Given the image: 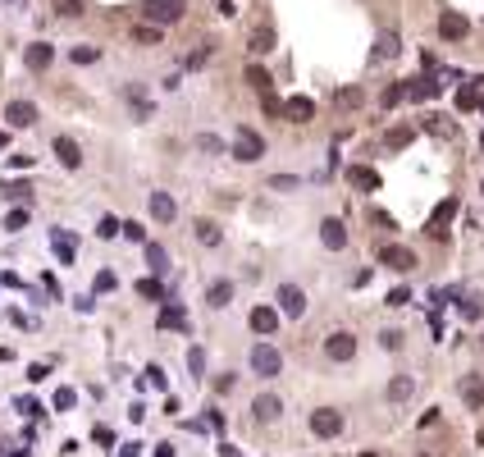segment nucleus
Here are the masks:
<instances>
[{
	"mask_svg": "<svg viewBox=\"0 0 484 457\" xmlns=\"http://www.w3.org/2000/svg\"><path fill=\"white\" fill-rule=\"evenodd\" d=\"M251 371L260 375V380H274L279 371H284V357H279L274 343H256L251 348Z\"/></svg>",
	"mask_w": 484,
	"mask_h": 457,
	"instance_id": "nucleus-1",
	"label": "nucleus"
},
{
	"mask_svg": "<svg viewBox=\"0 0 484 457\" xmlns=\"http://www.w3.org/2000/svg\"><path fill=\"white\" fill-rule=\"evenodd\" d=\"M183 9H188V0H142V14L151 18V23H179Z\"/></svg>",
	"mask_w": 484,
	"mask_h": 457,
	"instance_id": "nucleus-2",
	"label": "nucleus"
},
{
	"mask_svg": "<svg viewBox=\"0 0 484 457\" xmlns=\"http://www.w3.org/2000/svg\"><path fill=\"white\" fill-rule=\"evenodd\" d=\"M234 155L242 165H256L260 155H265V138H260L256 129H238V138H234Z\"/></svg>",
	"mask_w": 484,
	"mask_h": 457,
	"instance_id": "nucleus-3",
	"label": "nucleus"
},
{
	"mask_svg": "<svg viewBox=\"0 0 484 457\" xmlns=\"http://www.w3.org/2000/svg\"><path fill=\"white\" fill-rule=\"evenodd\" d=\"M466 32H471V18L461 14V9H443L439 14V37L443 42H461Z\"/></svg>",
	"mask_w": 484,
	"mask_h": 457,
	"instance_id": "nucleus-4",
	"label": "nucleus"
},
{
	"mask_svg": "<svg viewBox=\"0 0 484 457\" xmlns=\"http://www.w3.org/2000/svg\"><path fill=\"white\" fill-rule=\"evenodd\" d=\"M338 430H343V412H334V407H320V412H311V434H320V439H334Z\"/></svg>",
	"mask_w": 484,
	"mask_h": 457,
	"instance_id": "nucleus-5",
	"label": "nucleus"
},
{
	"mask_svg": "<svg viewBox=\"0 0 484 457\" xmlns=\"http://www.w3.org/2000/svg\"><path fill=\"white\" fill-rule=\"evenodd\" d=\"M380 261L389 270H398V275H406V270H416V251L411 247H402V242H389V247L380 251Z\"/></svg>",
	"mask_w": 484,
	"mask_h": 457,
	"instance_id": "nucleus-6",
	"label": "nucleus"
},
{
	"mask_svg": "<svg viewBox=\"0 0 484 457\" xmlns=\"http://www.w3.org/2000/svg\"><path fill=\"white\" fill-rule=\"evenodd\" d=\"M325 357H329V362H352V357H356V338L343 334V329H338V334H329V338H325Z\"/></svg>",
	"mask_w": 484,
	"mask_h": 457,
	"instance_id": "nucleus-7",
	"label": "nucleus"
},
{
	"mask_svg": "<svg viewBox=\"0 0 484 457\" xmlns=\"http://www.w3.org/2000/svg\"><path fill=\"white\" fill-rule=\"evenodd\" d=\"M452 215H457V197H448V201H439L434 206V215H430V238H448V225H452Z\"/></svg>",
	"mask_w": 484,
	"mask_h": 457,
	"instance_id": "nucleus-8",
	"label": "nucleus"
},
{
	"mask_svg": "<svg viewBox=\"0 0 484 457\" xmlns=\"http://www.w3.org/2000/svg\"><path fill=\"white\" fill-rule=\"evenodd\" d=\"M23 60H28V69H32V73H46V69L55 64V46H51V42H32V46L23 51Z\"/></svg>",
	"mask_w": 484,
	"mask_h": 457,
	"instance_id": "nucleus-9",
	"label": "nucleus"
},
{
	"mask_svg": "<svg viewBox=\"0 0 484 457\" xmlns=\"http://www.w3.org/2000/svg\"><path fill=\"white\" fill-rule=\"evenodd\" d=\"M279 311H284V316H302V311H306V293H302V288H297V284H279Z\"/></svg>",
	"mask_w": 484,
	"mask_h": 457,
	"instance_id": "nucleus-10",
	"label": "nucleus"
},
{
	"mask_svg": "<svg viewBox=\"0 0 484 457\" xmlns=\"http://www.w3.org/2000/svg\"><path fill=\"white\" fill-rule=\"evenodd\" d=\"M274 329H279V307H256L251 311V334L265 338V334H274Z\"/></svg>",
	"mask_w": 484,
	"mask_h": 457,
	"instance_id": "nucleus-11",
	"label": "nucleus"
},
{
	"mask_svg": "<svg viewBox=\"0 0 484 457\" xmlns=\"http://www.w3.org/2000/svg\"><path fill=\"white\" fill-rule=\"evenodd\" d=\"M320 242L329 251H343L347 247V225H343V220H325V225H320Z\"/></svg>",
	"mask_w": 484,
	"mask_h": 457,
	"instance_id": "nucleus-12",
	"label": "nucleus"
},
{
	"mask_svg": "<svg viewBox=\"0 0 484 457\" xmlns=\"http://www.w3.org/2000/svg\"><path fill=\"white\" fill-rule=\"evenodd\" d=\"M311 114H315V101H311V96H288V101H284V119L306 124Z\"/></svg>",
	"mask_w": 484,
	"mask_h": 457,
	"instance_id": "nucleus-13",
	"label": "nucleus"
},
{
	"mask_svg": "<svg viewBox=\"0 0 484 457\" xmlns=\"http://www.w3.org/2000/svg\"><path fill=\"white\" fill-rule=\"evenodd\" d=\"M151 215H156L160 225H174V215H179V201H174L169 192H151Z\"/></svg>",
	"mask_w": 484,
	"mask_h": 457,
	"instance_id": "nucleus-14",
	"label": "nucleus"
},
{
	"mask_svg": "<svg viewBox=\"0 0 484 457\" xmlns=\"http://www.w3.org/2000/svg\"><path fill=\"white\" fill-rule=\"evenodd\" d=\"M5 119L14 124V129H32V124H37V105H32V101H14V105L5 110Z\"/></svg>",
	"mask_w": 484,
	"mask_h": 457,
	"instance_id": "nucleus-15",
	"label": "nucleus"
},
{
	"mask_svg": "<svg viewBox=\"0 0 484 457\" xmlns=\"http://www.w3.org/2000/svg\"><path fill=\"white\" fill-rule=\"evenodd\" d=\"M347 183L361 188V192H375V188H380V174H375L370 165H352V170H347Z\"/></svg>",
	"mask_w": 484,
	"mask_h": 457,
	"instance_id": "nucleus-16",
	"label": "nucleus"
},
{
	"mask_svg": "<svg viewBox=\"0 0 484 457\" xmlns=\"http://www.w3.org/2000/svg\"><path fill=\"white\" fill-rule=\"evenodd\" d=\"M55 155H60L64 170H78V165H83V151H78V142H73V138H55Z\"/></svg>",
	"mask_w": 484,
	"mask_h": 457,
	"instance_id": "nucleus-17",
	"label": "nucleus"
},
{
	"mask_svg": "<svg viewBox=\"0 0 484 457\" xmlns=\"http://www.w3.org/2000/svg\"><path fill=\"white\" fill-rule=\"evenodd\" d=\"M461 398H466L471 412H480V407H484V384H480V375H461Z\"/></svg>",
	"mask_w": 484,
	"mask_h": 457,
	"instance_id": "nucleus-18",
	"label": "nucleus"
},
{
	"mask_svg": "<svg viewBox=\"0 0 484 457\" xmlns=\"http://www.w3.org/2000/svg\"><path fill=\"white\" fill-rule=\"evenodd\" d=\"M251 412H256V421H274V416L284 412V403H279L274 393H260L256 403H251Z\"/></svg>",
	"mask_w": 484,
	"mask_h": 457,
	"instance_id": "nucleus-19",
	"label": "nucleus"
},
{
	"mask_svg": "<svg viewBox=\"0 0 484 457\" xmlns=\"http://www.w3.org/2000/svg\"><path fill=\"white\" fill-rule=\"evenodd\" d=\"M234 302V284L229 279H215V284L206 288V307H229Z\"/></svg>",
	"mask_w": 484,
	"mask_h": 457,
	"instance_id": "nucleus-20",
	"label": "nucleus"
},
{
	"mask_svg": "<svg viewBox=\"0 0 484 457\" xmlns=\"http://www.w3.org/2000/svg\"><path fill=\"white\" fill-rule=\"evenodd\" d=\"M480 105H484V92H480V83H466V87L457 92V110L466 114V110H480Z\"/></svg>",
	"mask_w": 484,
	"mask_h": 457,
	"instance_id": "nucleus-21",
	"label": "nucleus"
},
{
	"mask_svg": "<svg viewBox=\"0 0 484 457\" xmlns=\"http://www.w3.org/2000/svg\"><path fill=\"white\" fill-rule=\"evenodd\" d=\"M156 325H160V329H188V311H183V307H164Z\"/></svg>",
	"mask_w": 484,
	"mask_h": 457,
	"instance_id": "nucleus-22",
	"label": "nucleus"
},
{
	"mask_svg": "<svg viewBox=\"0 0 484 457\" xmlns=\"http://www.w3.org/2000/svg\"><path fill=\"white\" fill-rule=\"evenodd\" d=\"M147 266L156 270V275H164V270H169V251H164L160 242H147Z\"/></svg>",
	"mask_w": 484,
	"mask_h": 457,
	"instance_id": "nucleus-23",
	"label": "nucleus"
},
{
	"mask_svg": "<svg viewBox=\"0 0 484 457\" xmlns=\"http://www.w3.org/2000/svg\"><path fill=\"white\" fill-rule=\"evenodd\" d=\"M160 28L156 23H142V28H133V42H138V46H160Z\"/></svg>",
	"mask_w": 484,
	"mask_h": 457,
	"instance_id": "nucleus-24",
	"label": "nucleus"
},
{
	"mask_svg": "<svg viewBox=\"0 0 484 457\" xmlns=\"http://www.w3.org/2000/svg\"><path fill=\"white\" fill-rule=\"evenodd\" d=\"M411 375H393V380H389V398H393V403H402V398H411Z\"/></svg>",
	"mask_w": 484,
	"mask_h": 457,
	"instance_id": "nucleus-25",
	"label": "nucleus"
},
{
	"mask_svg": "<svg viewBox=\"0 0 484 457\" xmlns=\"http://www.w3.org/2000/svg\"><path fill=\"white\" fill-rule=\"evenodd\" d=\"M51 247H55V256H60V261H64V266H69V261H73V238H69V233H60V229H55V238H51Z\"/></svg>",
	"mask_w": 484,
	"mask_h": 457,
	"instance_id": "nucleus-26",
	"label": "nucleus"
},
{
	"mask_svg": "<svg viewBox=\"0 0 484 457\" xmlns=\"http://www.w3.org/2000/svg\"><path fill=\"white\" fill-rule=\"evenodd\" d=\"M406 96H411V101H425V96H439V83H430V78H421V83H406Z\"/></svg>",
	"mask_w": 484,
	"mask_h": 457,
	"instance_id": "nucleus-27",
	"label": "nucleus"
},
{
	"mask_svg": "<svg viewBox=\"0 0 484 457\" xmlns=\"http://www.w3.org/2000/svg\"><path fill=\"white\" fill-rule=\"evenodd\" d=\"M425 129H430L434 138H452V133H457L448 119H443V114H425Z\"/></svg>",
	"mask_w": 484,
	"mask_h": 457,
	"instance_id": "nucleus-28",
	"label": "nucleus"
},
{
	"mask_svg": "<svg viewBox=\"0 0 484 457\" xmlns=\"http://www.w3.org/2000/svg\"><path fill=\"white\" fill-rule=\"evenodd\" d=\"M51 5H55V14H60V18H83V0H51Z\"/></svg>",
	"mask_w": 484,
	"mask_h": 457,
	"instance_id": "nucleus-29",
	"label": "nucleus"
},
{
	"mask_svg": "<svg viewBox=\"0 0 484 457\" xmlns=\"http://www.w3.org/2000/svg\"><path fill=\"white\" fill-rule=\"evenodd\" d=\"M247 83H251V87H256V92H260V96H265V92H270V83H274V78H270L265 69H260V64H251V69H247Z\"/></svg>",
	"mask_w": 484,
	"mask_h": 457,
	"instance_id": "nucleus-30",
	"label": "nucleus"
},
{
	"mask_svg": "<svg viewBox=\"0 0 484 457\" xmlns=\"http://www.w3.org/2000/svg\"><path fill=\"white\" fill-rule=\"evenodd\" d=\"M197 242L215 247V242H219V225H210V220H197Z\"/></svg>",
	"mask_w": 484,
	"mask_h": 457,
	"instance_id": "nucleus-31",
	"label": "nucleus"
},
{
	"mask_svg": "<svg viewBox=\"0 0 484 457\" xmlns=\"http://www.w3.org/2000/svg\"><path fill=\"white\" fill-rule=\"evenodd\" d=\"M457 307H461V316H466V320H480L484 316V297H457Z\"/></svg>",
	"mask_w": 484,
	"mask_h": 457,
	"instance_id": "nucleus-32",
	"label": "nucleus"
},
{
	"mask_svg": "<svg viewBox=\"0 0 484 457\" xmlns=\"http://www.w3.org/2000/svg\"><path fill=\"white\" fill-rule=\"evenodd\" d=\"M380 101H384V110H393L398 101H406V83H393V87H384V96H380Z\"/></svg>",
	"mask_w": 484,
	"mask_h": 457,
	"instance_id": "nucleus-33",
	"label": "nucleus"
},
{
	"mask_svg": "<svg viewBox=\"0 0 484 457\" xmlns=\"http://www.w3.org/2000/svg\"><path fill=\"white\" fill-rule=\"evenodd\" d=\"M138 293H142V297H151V302H164L160 279H138Z\"/></svg>",
	"mask_w": 484,
	"mask_h": 457,
	"instance_id": "nucleus-34",
	"label": "nucleus"
},
{
	"mask_svg": "<svg viewBox=\"0 0 484 457\" xmlns=\"http://www.w3.org/2000/svg\"><path fill=\"white\" fill-rule=\"evenodd\" d=\"M114 233H123V225L114 215H101L96 220V238H114Z\"/></svg>",
	"mask_w": 484,
	"mask_h": 457,
	"instance_id": "nucleus-35",
	"label": "nucleus"
},
{
	"mask_svg": "<svg viewBox=\"0 0 484 457\" xmlns=\"http://www.w3.org/2000/svg\"><path fill=\"white\" fill-rule=\"evenodd\" d=\"M411 138H416L411 129H393V133H389L384 142H389V151H402V147H411Z\"/></svg>",
	"mask_w": 484,
	"mask_h": 457,
	"instance_id": "nucleus-36",
	"label": "nucleus"
},
{
	"mask_svg": "<svg viewBox=\"0 0 484 457\" xmlns=\"http://www.w3.org/2000/svg\"><path fill=\"white\" fill-rule=\"evenodd\" d=\"M251 51L256 55H265V51H274V32H270V28H260L256 37H251Z\"/></svg>",
	"mask_w": 484,
	"mask_h": 457,
	"instance_id": "nucleus-37",
	"label": "nucleus"
},
{
	"mask_svg": "<svg viewBox=\"0 0 484 457\" xmlns=\"http://www.w3.org/2000/svg\"><path fill=\"white\" fill-rule=\"evenodd\" d=\"M96 55H101L96 46H73V51H69V60H73V64H96Z\"/></svg>",
	"mask_w": 484,
	"mask_h": 457,
	"instance_id": "nucleus-38",
	"label": "nucleus"
},
{
	"mask_svg": "<svg viewBox=\"0 0 484 457\" xmlns=\"http://www.w3.org/2000/svg\"><path fill=\"white\" fill-rule=\"evenodd\" d=\"M384 55H389V60H393V55H398V37H380V46H375V60H384Z\"/></svg>",
	"mask_w": 484,
	"mask_h": 457,
	"instance_id": "nucleus-39",
	"label": "nucleus"
},
{
	"mask_svg": "<svg viewBox=\"0 0 484 457\" xmlns=\"http://www.w3.org/2000/svg\"><path fill=\"white\" fill-rule=\"evenodd\" d=\"M188 371L197 375V380L206 375V352H201V348H192V352H188Z\"/></svg>",
	"mask_w": 484,
	"mask_h": 457,
	"instance_id": "nucleus-40",
	"label": "nucleus"
},
{
	"mask_svg": "<svg viewBox=\"0 0 484 457\" xmlns=\"http://www.w3.org/2000/svg\"><path fill=\"white\" fill-rule=\"evenodd\" d=\"M123 238H128V242H142V247H147V229H142L138 220H128V225H123Z\"/></svg>",
	"mask_w": 484,
	"mask_h": 457,
	"instance_id": "nucleus-41",
	"label": "nucleus"
},
{
	"mask_svg": "<svg viewBox=\"0 0 484 457\" xmlns=\"http://www.w3.org/2000/svg\"><path fill=\"white\" fill-rule=\"evenodd\" d=\"M5 229H9V233H18V229H28V210H9V220H5Z\"/></svg>",
	"mask_w": 484,
	"mask_h": 457,
	"instance_id": "nucleus-42",
	"label": "nucleus"
},
{
	"mask_svg": "<svg viewBox=\"0 0 484 457\" xmlns=\"http://www.w3.org/2000/svg\"><path fill=\"white\" fill-rule=\"evenodd\" d=\"M338 105H361V87H343V92H338Z\"/></svg>",
	"mask_w": 484,
	"mask_h": 457,
	"instance_id": "nucleus-43",
	"label": "nucleus"
},
{
	"mask_svg": "<svg viewBox=\"0 0 484 457\" xmlns=\"http://www.w3.org/2000/svg\"><path fill=\"white\" fill-rule=\"evenodd\" d=\"M73 398H78L73 388H60V393H55V412H69V407H73Z\"/></svg>",
	"mask_w": 484,
	"mask_h": 457,
	"instance_id": "nucleus-44",
	"label": "nucleus"
},
{
	"mask_svg": "<svg viewBox=\"0 0 484 457\" xmlns=\"http://www.w3.org/2000/svg\"><path fill=\"white\" fill-rule=\"evenodd\" d=\"M201 151H210V155H219V151H224V142H219V138H215V133H201Z\"/></svg>",
	"mask_w": 484,
	"mask_h": 457,
	"instance_id": "nucleus-45",
	"label": "nucleus"
},
{
	"mask_svg": "<svg viewBox=\"0 0 484 457\" xmlns=\"http://www.w3.org/2000/svg\"><path fill=\"white\" fill-rule=\"evenodd\" d=\"M380 343L389 348V352H398V348H402V334H398V329H389V334H380Z\"/></svg>",
	"mask_w": 484,
	"mask_h": 457,
	"instance_id": "nucleus-46",
	"label": "nucleus"
},
{
	"mask_svg": "<svg viewBox=\"0 0 484 457\" xmlns=\"http://www.w3.org/2000/svg\"><path fill=\"white\" fill-rule=\"evenodd\" d=\"M406 302H411V288H393L389 293V307H406Z\"/></svg>",
	"mask_w": 484,
	"mask_h": 457,
	"instance_id": "nucleus-47",
	"label": "nucleus"
},
{
	"mask_svg": "<svg viewBox=\"0 0 484 457\" xmlns=\"http://www.w3.org/2000/svg\"><path fill=\"white\" fill-rule=\"evenodd\" d=\"M147 384H156V388H164V371H160V366H147Z\"/></svg>",
	"mask_w": 484,
	"mask_h": 457,
	"instance_id": "nucleus-48",
	"label": "nucleus"
},
{
	"mask_svg": "<svg viewBox=\"0 0 484 457\" xmlns=\"http://www.w3.org/2000/svg\"><path fill=\"white\" fill-rule=\"evenodd\" d=\"M96 288H101V293H110V288H114V275H110V270H101V275H96Z\"/></svg>",
	"mask_w": 484,
	"mask_h": 457,
	"instance_id": "nucleus-49",
	"label": "nucleus"
},
{
	"mask_svg": "<svg viewBox=\"0 0 484 457\" xmlns=\"http://www.w3.org/2000/svg\"><path fill=\"white\" fill-rule=\"evenodd\" d=\"M92 439H96V444H114V434L105 430V425H96V430H92Z\"/></svg>",
	"mask_w": 484,
	"mask_h": 457,
	"instance_id": "nucleus-50",
	"label": "nucleus"
},
{
	"mask_svg": "<svg viewBox=\"0 0 484 457\" xmlns=\"http://www.w3.org/2000/svg\"><path fill=\"white\" fill-rule=\"evenodd\" d=\"M119 457H142V444H123V449H119Z\"/></svg>",
	"mask_w": 484,
	"mask_h": 457,
	"instance_id": "nucleus-51",
	"label": "nucleus"
},
{
	"mask_svg": "<svg viewBox=\"0 0 484 457\" xmlns=\"http://www.w3.org/2000/svg\"><path fill=\"white\" fill-rule=\"evenodd\" d=\"M156 457H174V449H169V444H160V449H156Z\"/></svg>",
	"mask_w": 484,
	"mask_h": 457,
	"instance_id": "nucleus-52",
	"label": "nucleus"
},
{
	"mask_svg": "<svg viewBox=\"0 0 484 457\" xmlns=\"http://www.w3.org/2000/svg\"><path fill=\"white\" fill-rule=\"evenodd\" d=\"M0 147H5V133H0Z\"/></svg>",
	"mask_w": 484,
	"mask_h": 457,
	"instance_id": "nucleus-53",
	"label": "nucleus"
}]
</instances>
